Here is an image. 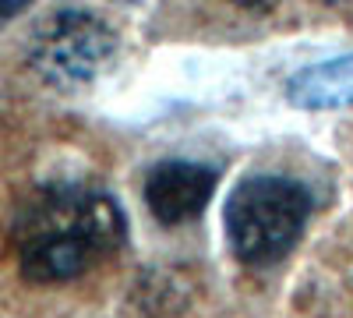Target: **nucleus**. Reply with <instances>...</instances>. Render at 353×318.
Here are the masks:
<instances>
[{
  "label": "nucleus",
  "instance_id": "2",
  "mask_svg": "<svg viewBox=\"0 0 353 318\" xmlns=\"http://www.w3.org/2000/svg\"><path fill=\"white\" fill-rule=\"evenodd\" d=\"M314 212L311 191L279 173H251L230 191L226 237L244 266H276L286 258Z\"/></svg>",
  "mask_w": 353,
  "mask_h": 318
},
{
  "label": "nucleus",
  "instance_id": "5",
  "mask_svg": "<svg viewBox=\"0 0 353 318\" xmlns=\"http://www.w3.org/2000/svg\"><path fill=\"white\" fill-rule=\"evenodd\" d=\"M286 99L301 110L353 106V50L321 64H307L286 81Z\"/></svg>",
  "mask_w": 353,
  "mask_h": 318
},
{
  "label": "nucleus",
  "instance_id": "4",
  "mask_svg": "<svg viewBox=\"0 0 353 318\" xmlns=\"http://www.w3.org/2000/svg\"><path fill=\"white\" fill-rule=\"evenodd\" d=\"M219 173L194 159H163L145 173V206L163 226H181L205 212Z\"/></svg>",
  "mask_w": 353,
  "mask_h": 318
},
{
  "label": "nucleus",
  "instance_id": "6",
  "mask_svg": "<svg viewBox=\"0 0 353 318\" xmlns=\"http://www.w3.org/2000/svg\"><path fill=\"white\" fill-rule=\"evenodd\" d=\"M21 11H25V0H0V25L14 21Z\"/></svg>",
  "mask_w": 353,
  "mask_h": 318
},
{
  "label": "nucleus",
  "instance_id": "1",
  "mask_svg": "<svg viewBox=\"0 0 353 318\" xmlns=\"http://www.w3.org/2000/svg\"><path fill=\"white\" fill-rule=\"evenodd\" d=\"M11 237L28 283H68L124 248L128 216L103 188L61 181L21 201Z\"/></svg>",
  "mask_w": 353,
  "mask_h": 318
},
{
  "label": "nucleus",
  "instance_id": "3",
  "mask_svg": "<svg viewBox=\"0 0 353 318\" xmlns=\"http://www.w3.org/2000/svg\"><path fill=\"white\" fill-rule=\"evenodd\" d=\"M117 32L92 11L64 8L36 25L28 64L53 89H85L113 61Z\"/></svg>",
  "mask_w": 353,
  "mask_h": 318
}]
</instances>
